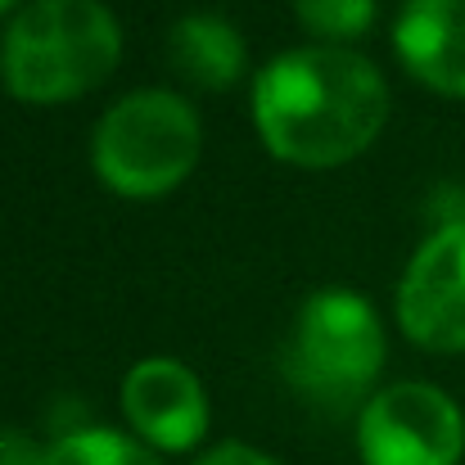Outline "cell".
<instances>
[{
	"label": "cell",
	"instance_id": "cell-1",
	"mask_svg": "<svg viewBox=\"0 0 465 465\" xmlns=\"http://www.w3.org/2000/svg\"><path fill=\"white\" fill-rule=\"evenodd\" d=\"M389 118L380 68L339 45L290 50L253 82V123L267 150L299 167H334L357 158Z\"/></svg>",
	"mask_w": 465,
	"mask_h": 465
},
{
	"label": "cell",
	"instance_id": "cell-2",
	"mask_svg": "<svg viewBox=\"0 0 465 465\" xmlns=\"http://www.w3.org/2000/svg\"><path fill=\"white\" fill-rule=\"evenodd\" d=\"M123 59V27L100 0H32L0 41V77L27 104H64Z\"/></svg>",
	"mask_w": 465,
	"mask_h": 465
},
{
	"label": "cell",
	"instance_id": "cell-3",
	"mask_svg": "<svg viewBox=\"0 0 465 465\" xmlns=\"http://www.w3.org/2000/svg\"><path fill=\"white\" fill-rule=\"evenodd\" d=\"M384 366V325L357 290H316L285 343V380L321 411L357 407Z\"/></svg>",
	"mask_w": 465,
	"mask_h": 465
},
{
	"label": "cell",
	"instance_id": "cell-4",
	"mask_svg": "<svg viewBox=\"0 0 465 465\" xmlns=\"http://www.w3.org/2000/svg\"><path fill=\"white\" fill-rule=\"evenodd\" d=\"M199 163V118L172 91H136L95 127V172L127 199L176 190Z\"/></svg>",
	"mask_w": 465,
	"mask_h": 465
},
{
	"label": "cell",
	"instance_id": "cell-5",
	"mask_svg": "<svg viewBox=\"0 0 465 465\" xmlns=\"http://www.w3.org/2000/svg\"><path fill=\"white\" fill-rule=\"evenodd\" d=\"M357 452L366 465H457L465 420L434 384H393L357 416Z\"/></svg>",
	"mask_w": 465,
	"mask_h": 465
},
{
	"label": "cell",
	"instance_id": "cell-6",
	"mask_svg": "<svg viewBox=\"0 0 465 465\" xmlns=\"http://www.w3.org/2000/svg\"><path fill=\"white\" fill-rule=\"evenodd\" d=\"M398 321L430 352H465V217L425 240L398 285Z\"/></svg>",
	"mask_w": 465,
	"mask_h": 465
},
{
	"label": "cell",
	"instance_id": "cell-7",
	"mask_svg": "<svg viewBox=\"0 0 465 465\" xmlns=\"http://www.w3.org/2000/svg\"><path fill=\"white\" fill-rule=\"evenodd\" d=\"M123 411L145 443L163 452H185L208 430L203 384L172 357H145L123 380Z\"/></svg>",
	"mask_w": 465,
	"mask_h": 465
},
{
	"label": "cell",
	"instance_id": "cell-8",
	"mask_svg": "<svg viewBox=\"0 0 465 465\" xmlns=\"http://www.w3.org/2000/svg\"><path fill=\"white\" fill-rule=\"evenodd\" d=\"M393 45L420 86L465 100V0H407Z\"/></svg>",
	"mask_w": 465,
	"mask_h": 465
},
{
	"label": "cell",
	"instance_id": "cell-9",
	"mask_svg": "<svg viewBox=\"0 0 465 465\" xmlns=\"http://www.w3.org/2000/svg\"><path fill=\"white\" fill-rule=\"evenodd\" d=\"M172 73L199 91H226L244 77V36L217 14H185L167 36Z\"/></svg>",
	"mask_w": 465,
	"mask_h": 465
},
{
	"label": "cell",
	"instance_id": "cell-10",
	"mask_svg": "<svg viewBox=\"0 0 465 465\" xmlns=\"http://www.w3.org/2000/svg\"><path fill=\"white\" fill-rule=\"evenodd\" d=\"M50 465H163L154 448L114 434V430H77L50 448Z\"/></svg>",
	"mask_w": 465,
	"mask_h": 465
},
{
	"label": "cell",
	"instance_id": "cell-11",
	"mask_svg": "<svg viewBox=\"0 0 465 465\" xmlns=\"http://www.w3.org/2000/svg\"><path fill=\"white\" fill-rule=\"evenodd\" d=\"M294 14L321 41H352L375 23V0H294Z\"/></svg>",
	"mask_w": 465,
	"mask_h": 465
},
{
	"label": "cell",
	"instance_id": "cell-12",
	"mask_svg": "<svg viewBox=\"0 0 465 465\" xmlns=\"http://www.w3.org/2000/svg\"><path fill=\"white\" fill-rule=\"evenodd\" d=\"M0 465H50V452H41L23 434H0Z\"/></svg>",
	"mask_w": 465,
	"mask_h": 465
},
{
	"label": "cell",
	"instance_id": "cell-13",
	"mask_svg": "<svg viewBox=\"0 0 465 465\" xmlns=\"http://www.w3.org/2000/svg\"><path fill=\"white\" fill-rule=\"evenodd\" d=\"M199 465H276V461L262 457V452H253V448H244V443H222V448H213Z\"/></svg>",
	"mask_w": 465,
	"mask_h": 465
},
{
	"label": "cell",
	"instance_id": "cell-14",
	"mask_svg": "<svg viewBox=\"0 0 465 465\" xmlns=\"http://www.w3.org/2000/svg\"><path fill=\"white\" fill-rule=\"evenodd\" d=\"M9 5H14V0H0V9H9Z\"/></svg>",
	"mask_w": 465,
	"mask_h": 465
}]
</instances>
